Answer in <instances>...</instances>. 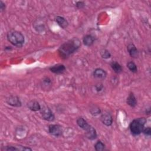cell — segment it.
Segmentation results:
<instances>
[{
    "label": "cell",
    "mask_w": 151,
    "mask_h": 151,
    "mask_svg": "<svg viewBox=\"0 0 151 151\" xmlns=\"http://www.w3.org/2000/svg\"><path fill=\"white\" fill-rule=\"evenodd\" d=\"M80 46V40L76 38H73L63 44L58 49V51L61 57L66 58L77 51Z\"/></svg>",
    "instance_id": "cell-1"
},
{
    "label": "cell",
    "mask_w": 151,
    "mask_h": 151,
    "mask_svg": "<svg viewBox=\"0 0 151 151\" xmlns=\"http://www.w3.org/2000/svg\"><path fill=\"white\" fill-rule=\"evenodd\" d=\"M7 40L11 44L17 47H22L25 42L24 35L20 32L14 30L8 32Z\"/></svg>",
    "instance_id": "cell-2"
},
{
    "label": "cell",
    "mask_w": 151,
    "mask_h": 151,
    "mask_svg": "<svg viewBox=\"0 0 151 151\" xmlns=\"http://www.w3.org/2000/svg\"><path fill=\"white\" fill-rule=\"evenodd\" d=\"M146 123V119L144 117L134 119L130 123L129 126L130 130L132 134L134 136L139 135L142 132Z\"/></svg>",
    "instance_id": "cell-3"
},
{
    "label": "cell",
    "mask_w": 151,
    "mask_h": 151,
    "mask_svg": "<svg viewBox=\"0 0 151 151\" xmlns=\"http://www.w3.org/2000/svg\"><path fill=\"white\" fill-rule=\"evenodd\" d=\"M40 111L43 119L49 122H52L55 119L54 115L49 107L44 106L41 108Z\"/></svg>",
    "instance_id": "cell-4"
},
{
    "label": "cell",
    "mask_w": 151,
    "mask_h": 151,
    "mask_svg": "<svg viewBox=\"0 0 151 151\" xmlns=\"http://www.w3.org/2000/svg\"><path fill=\"white\" fill-rule=\"evenodd\" d=\"M49 133L55 136L60 137L63 134V129L62 127L59 124H50L48 126Z\"/></svg>",
    "instance_id": "cell-5"
},
{
    "label": "cell",
    "mask_w": 151,
    "mask_h": 151,
    "mask_svg": "<svg viewBox=\"0 0 151 151\" xmlns=\"http://www.w3.org/2000/svg\"><path fill=\"white\" fill-rule=\"evenodd\" d=\"M100 119L102 123L107 126H111L113 123L112 116L109 112L105 111L103 113H102L100 117Z\"/></svg>",
    "instance_id": "cell-6"
},
{
    "label": "cell",
    "mask_w": 151,
    "mask_h": 151,
    "mask_svg": "<svg viewBox=\"0 0 151 151\" xmlns=\"http://www.w3.org/2000/svg\"><path fill=\"white\" fill-rule=\"evenodd\" d=\"M84 130L86 131V136L90 140H94L97 137V133L96 129L91 126V125H88L87 127H86Z\"/></svg>",
    "instance_id": "cell-7"
},
{
    "label": "cell",
    "mask_w": 151,
    "mask_h": 151,
    "mask_svg": "<svg viewBox=\"0 0 151 151\" xmlns=\"http://www.w3.org/2000/svg\"><path fill=\"white\" fill-rule=\"evenodd\" d=\"M6 101L9 105L14 107H20L21 106V102L17 96H10L6 99Z\"/></svg>",
    "instance_id": "cell-8"
},
{
    "label": "cell",
    "mask_w": 151,
    "mask_h": 151,
    "mask_svg": "<svg viewBox=\"0 0 151 151\" xmlns=\"http://www.w3.org/2000/svg\"><path fill=\"white\" fill-rule=\"evenodd\" d=\"M50 70L55 74H60L65 71V67L63 64H56L50 67Z\"/></svg>",
    "instance_id": "cell-9"
},
{
    "label": "cell",
    "mask_w": 151,
    "mask_h": 151,
    "mask_svg": "<svg viewBox=\"0 0 151 151\" xmlns=\"http://www.w3.org/2000/svg\"><path fill=\"white\" fill-rule=\"evenodd\" d=\"M93 76L95 78L103 80L107 76V73L102 68H96L93 72Z\"/></svg>",
    "instance_id": "cell-10"
},
{
    "label": "cell",
    "mask_w": 151,
    "mask_h": 151,
    "mask_svg": "<svg viewBox=\"0 0 151 151\" xmlns=\"http://www.w3.org/2000/svg\"><path fill=\"white\" fill-rule=\"evenodd\" d=\"M27 107L29 110L33 111H37L40 110L41 107L39 103L35 100H31L27 103Z\"/></svg>",
    "instance_id": "cell-11"
},
{
    "label": "cell",
    "mask_w": 151,
    "mask_h": 151,
    "mask_svg": "<svg viewBox=\"0 0 151 151\" xmlns=\"http://www.w3.org/2000/svg\"><path fill=\"white\" fill-rule=\"evenodd\" d=\"M127 51L130 54V55L133 58H137L139 56V52L137 50L136 46L133 44H130L127 47Z\"/></svg>",
    "instance_id": "cell-12"
},
{
    "label": "cell",
    "mask_w": 151,
    "mask_h": 151,
    "mask_svg": "<svg viewBox=\"0 0 151 151\" xmlns=\"http://www.w3.org/2000/svg\"><path fill=\"white\" fill-rule=\"evenodd\" d=\"M1 150L4 151H9V150H32V149L27 147H24V146H19V147L14 146H5L4 148L1 149Z\"/></svg>",
    "instance_id": "cell-13"
},
{
    "label": "cell",
    "mask_w": 151,
    "mask_h": 151,
    "mask_svg": "<svg viewBox=\"0 0 151 151\" xmlns=\"http://www.w3.org/2000/svg\"><path fill=\"white\" fill-rule=\"evenodd\" d=\"M127 104L132 107H135L137 105V100L133 93H130L126 100Z\"/></svg>",
    "instance_id": "cell-14"
},
{
    "label": "cell",
    "mask_w": 151,
    "mask_h": 151,
    "mask_svg": "<svg viewBox=\"0 0 151 151\" xmlns=\"http://www.w3.org/2000/svg\"><path fill=\"white\" fill-rule=\"evenodd\" d=\"M55 21L58 24V25L62 28H65L68 25V21L63 17L57 16L55 18Z\"/></svg>",
    "instance_id": "cell-15"
},
{
    "label": "cell",
    "mask_w": 151,
    "mask_h": 151,
    "mask_svg": "<svg viewBox=\"0 0 151 151\" xmlns=\"http://www.w3.org/2000/svg\"><path fill=\"white\" fill-rule=\"evenodd\" d=\"M94 40H95V39H94V37H93L91 35L88 34L84 37L83 39V42L86 46L89 47V46H91V45H93V44L94 42Z\"/></svg>",
    "instance_id": "cell-16"
},
{
    "label": "cell",
    "mask_w": 151,
    "mask_h": 151,
    "mask_svg": "<svg viewBox=\"0 0 151 151\" xmlns=\"http://www.w3.org/2000/svg\"><path fill=\"white\" fill-rule=\"evenodd\" d=\"M111 67L113 69V70L117 74H119L122 73V66L116 61H113L110 64Z\"/></svg>",
    "instance_id": "cell-17"
},
{
    "label": "cell",
    "mask_w": 151,
    "mask_h": 151,
    "mask_svg": "<svg viewBox=\"0 0 151 151\" xmlns=\"http://www.w3.org/2000/svg\"><path fill=\"white\" fill-rule=\"evenodd\" d=\"M77 123L78 124V126L81 128L82 129L84 130L86 127H88V126L89 125V124L87 122L86 120H85L82 117H80L78 119H77Z\"/></svg>",
    "instance_id": "cell-18"
},
{
    "label": "cell",
    "mask_w": 151,
    "mask_h": 151,
    "mask_svg": "<svg viewBox=\"0 0 151 151\" xmlns=\"http://www.w3.org/2000/svg\"><path fill=\"white\" fill-rule=\"evenodd\" d=\"M127 67L130 71L132 73H136L137 71V68L136 64L133 61H129L127 64Z\"/></svg>",
    "instance_id": "cell-19"
},
{
    "label": "cell",
    "mask_w": 151,
    "mask_h": 151,
    "mask_svg": "<svg viewBox=\"0 0 151 151\" xmlns=\"http://www.w3.org/2000/svg\"><path fill=\"white\" fill-rule=\"evenodd\" d=\"M95 150L97 151H101L105 149V145L100 140L97 141L94 145Z\"/></svg>",
    "instance_id": "cell-20"
},
{
    "label": "cell",
    "mask_w": 151,
    "mask_h": 151,
    "mask_svg": "<svg viewBox=\"0 0 151 151\" xmlns=\"http://www.w3.org/2000/svg\"><path fill=\"white\" fill-rule=\"evenodd\" d=\"M100 55L103 58H104V59L109 58L111 57V54L110 52L106 49H103L102 50H101Z\"/></svg>",
    "instance_id": "cell-21"
},
{
    "label": "cell",
    "mask_w": 151,
    "mask_h": 151,
    "mask_svg": "<svg viewBox=\"0 0 151 151\" xmlns=\"http://www.w3.org/2000/svg\"><path fill=\"white\" fill-rule=\"evenodd\" d=\"M90 111L91 113V114L93 116H97L98 114H99L101 113V111L100 110V109L97 107H96V106H93L90 109Z\"/></svg>",
    "instance_id": "cell-22"
},
{
    "label": "cell",
    "mask_w": 151,
    "mask_h": 151,
    "mask_svg": "<svg viewBox=\"0 0 151 151\" xmlns=\"http://www.w3.org/2000/svg\"><path fill=\"white\" fill-rule=\"evenodd\" d=\"M142 132L144 133L145 135L147 136H150L151 134V129L150 127H144Z\"/></svg>",
    "instance_id": "cell-23"
},
{
    "label": "cell",
    "mask_w": 151,
    "mask_h": 151,
    "mask_svg": "<svg viewBox=\"0 0 151 151\" xmlns=\"http://www.w3.org/2000/svg\"><path fill=\"white\" fill-rule=\"evenodd\" d=\"M76 5L77 8L81 9V8H83L85 4H84V2H83V1H78V2H77Z\"/></svg>",
    "instance_id": "cell-24"
},
{
    "label": "cell",
    "mask_w": 151,
    "mask_h": 151,
    "mask_svg": "<svg viewBox=\"0 0 151 151\" xmlns=\"http://www.w3.org/2000/svg\"><path fill=\"white\" fill-rule=\"evenodd\" d=\"M0 9L1 11H3L5 9V4L1 1H0Z\"/></svg>",
    "instance_id": "cell-25"
}]
</instances>
